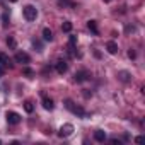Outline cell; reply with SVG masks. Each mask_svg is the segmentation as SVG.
<instances>
[{
  "label": "cell",
  "instance_id": "cell-1",
  "mask_svg": "<svg viewBox=\"0 0 145 145\" xmlns=\"http://www.w3.org/2000/svg\"><path fill=\"white\" fill-rule=\"evenodd\" d=\"M24 17H26V21H36V17H38V9L34 7V5H26L24 7Z\"/></svg>",
  "mask_w": 145,
  "mask_h": 145
},
{
  "label": "cell",
  "instance_id": "cell-2",
  "mask_svg": "<svg viewBox=\"0 0 145 145\" xmlns=\"http://www.w3.org/2000/svg\"><path fill=\"white\" fill-rule=\"evenodd\" d=\"M65 106H67V109H70L74 114H77V116H80V118H84V116H86V111H84L80 106H75L70 99H67V101H65Z\"/></svg>",
  "mask_w": 145,
  "mask_h": 145
},
{
  "label": "cell",
  "instance_id": "cell-3",
  "mask_svg": "<svg viewBox=\"0 0 145 145\" xmlns=\"http://www.w3.org/2000/svg\"><path fill=\"white\" fill-rule=\"evenodd\" d=\"M5 118H7V123L9 125H19L21 123V114L16 113V111H7Z\"/></svg>",
  "mask_w": 145,
  "mask_h": 145
},
{
  "label": "cell",
  "instance_id": "cell-4",
  "mask_svg": "<svg viewBox=\"0 0 145 145\" xmlns=\"http://www.w3.org/2000/svg\"><path fill=\"white\" fill-rule=\"evenodd\" d=\"M14 60H16L17 63H29V61H31L29 55H27V53H24V51H17V53H16V56H14Z\"/></svg>",
  "mask_w": 145,
  "mask_h": 145
},
{
  "label": "cell",
  "instance_id": "cell-5",
  "mask_svg": "<svg viewBox=\"0 0 145 145\" xmlns=\"http://www.w3.org/2000/svg\"><path fill=\"white\" fill-rule=\"evenodd\" d=\"M55 68H56V72H58L60 75H63V74H67V70H68V63L65 60H58L56 65H55Z\"/></svg>",
  "mask_w": 145,
  "mask_h": 145
},
{
  "label": "cell",
  "instance_id": "cell-6",
  "mask_svg": "<svg viewBox=\"0 0 145 145\" xmlns=\"http://www.w3.org/2000/svg\"><path fill=\"white\" fill-rule=\"evenodd\" d=\"M72 133H74V126H72L70 123H67V125H63V126L60 128V133H58V135L63 138V137H70Z\"/></svg>",
  "mask_w": 145,
  "mask_h": 145
},
{
  "label": "cell",
  "instance_id": "cell-7",
  "mask_svg": "<svg viewBox=\"0 0 145 145\" xmlns=\"http://www.w3.org/2000/svg\"><path fill=\"white\" fill-rule=\"evenodd\" d=\"M87 77H89V72L87 70H80V72L75 74V82H84Z\"/></svg>",
  "mask_w": 145,
  "mask_h": 145
},
{
  "label": "cell",
  "instance_id": "cell-8",
  "mask_svg": "<svg viewBox=\"0 0 145 145\" xmlns=\"http://www.w3.org/2000/svg\"><path fill=\"white\" fill-rule=\"evenodd\" d=\"M43 108H44V109H48V111H51V109L55 108V103H53V99L44 96V97H43Z\"/></svg>",
  "mask_w": 145,
  "mask_h": 145
},
{
  "label": "cell",
  "instance_id": "cell-9",
  "mask_svg": "<svg viewBox=\"0 0 145 145\" xmlns=\"http://www.w3.org/2000/svg\"><path fill=\"white\" fill-rule=\"evenodd\" d=\"M0 63H2L4 67H12V60L9 58V55H5V53H0Z\"/></svg>",
  "mask_w": 145,
  "mask_h": 145
},
{
  "label": "cell",
  "instance_id": "cell-10",
  "mask_svg": "<svg viewBox=\"0 0 145 145\" xmlns=\"http://www.w3.org/2000/svg\"><path fill=\"white\" fill-rule=\"evenodd\" d=\"M106 48H108V53H111V55H116V53H118V44H116L114 41H109V43L106 44Z\"/></svg>",
  "mask_w": 145,
  "mask_h": 145
},
{
  "label": "cell",
  "instance_id": "cell-11",
  "mask_svg": "<svg viewBox=\"0 0 145 145\" xmlns=\"http://www.w3.org/2000/svg\"><path fill=\"white\" fill-rule=\"evenodd\" d=\"M87 27H89V31L92 33V34H99V29H97V24H96V21H89L87 22Z\"/></svg>",
  "mask_w": 145,
  "mask_h": 145
},
{
  "label": "cell",
  "instance_id": "cell-12",
  "mask_svg": "<svg viewBox=\"0 0 145 145\" xmlns=\"http://www.w3.org/2000/svg\"><path fill=\"white\" fill-rule=\"evenodd\" d=\"M94 138H96V142H104L106 140V133L103 130H97V131H94Z\"/></svg>",
  "mask_w": 145,
  "mask_h": 145
},
{
  "label": "cell",
  "instance_id": "cell-13",
  "mask_svg": "<svg viewBox=\"0 0 145 145\" xmlns=\"http://www.w3.org/2000/svg\"><path fill=\"white\" fill-rule=\"evenodd\" d=\"M75 44H77V36H70V39H68V51L70 53H74Z\"/></svg>",
  "mask_w": 145,
  "mask_h": 145
},
{
  "label": "cell",
  "instance_id": "cell-14",
  "mask_svg": "<svg viewBox=\"0 0 145 145\" xmlns=\"http://www.w3.org/2000/svg\"><path fill=\"white\" fill-rule=\"evenodd\" d=\"M43 38H44V41H51V39H53V33H51L48 27H44V29H43Z\"/></svg>",
  "mask_w": 145,
  "mask_h": 145
},
{
  "label": "cell",
  "instance_id": "cell-15",
  "mask_svg": "<svg viewBox=\"0 0 145 145\" xmlns=\"http://www.w3.org/2000/svg\"><path fill=\"white\" fill-rule=\"evenodd\" d=\"M61 31H63V33H70V31H72V22H70V21H65V22L61 24Z\"/></svg>",
  "mask_w": 145,
  "mask_h": 145
},
{
  "label": "cell",
  "instance_id": "cell-16",
  "mask_svg": "<svg viewBox=\"0 0 145 145\" xmlns=\"http://www.w3.org/2000/svg\"><path fill=\"white\" fill-rule=\"evenodd\" d=\"M24 109H26L27 113H33V111H34V106H33V103H31V101H26V103H24Z\"/></svg>",
  "mask_w": 145,
  "mask_h": 145
},
{
  "label": "cell",
  "instance_id": "cell-17",
  "mask_svg": "<svg viewBox=\"0 0 145 145\" xmlns=\"http://www.w3.org/2000/svg\"><path fill=\"white\" fill-rule=\"evenodd\" d=\"M120 79H121L123 82H126V80L130 79V74H128V72H120Z\"/></svg>",
  "mask_w": 145,
  "mask_h": 145
},
{
  "label": "cell",
  "instance_id": "cell-18",
  "mask_svg": "<svg viewBox=\"0 0 145 145\" xmlns=\"http://www.w3.org/2000/svg\"><path fill=\"white\" fill-rule=\"evenodd\" d=\"M22 72H24V74H26V75H27V77H29V79H33V75H34V72H33V70H31V68H24V70H22Z\"/></svg>",
  "mask_w": 145,
  "mask_h": 145
},
{
  "label": "cell",
  "instance_id": "cell-19",
  "mask_svg": "<svg viewBox=\"0 0 145 145\" xmlns=\"http://www.w3.org/2000/svg\"><path fill=\"white\" fill-rule=\"evenodd\" d=\"M7 44H9L10 48H16V39H14V38H7Z\"/></svg>",
  "mask_w": 145,
  "mask_h": 145
},
{
  "label": "cell",
  "instance_id": "cell-20",
  "mask_svg": "<svg viewBox=\"0 0 145 145\" xmlns=\"http://www.w3.org/2000/svg\"><path fill=\"white\" fill-rule=\"evenodd\" d=\"M2 24H4V26L9 24V14H4V16H2Z\"/></svg>",
  "mask_w": 145,
  "mask_h": 145
},
{
  "label": "cell",
  "instance_id": "cell-21",
  "mask_svg": "<svg viewBox=\"0 0 145 145\" xmlns=\"http://www.w3.org/2000/svg\"><path fill=\"white\" fill-rule=\"evenodd\" d=\"M33 44H34V48H38V51H43V50H41V43H39V41H33Z\"/></svg>",
  "mask_w": 145,
  "mask_h": 145
},
{
  "label": "cell",
  "instance_id": "cell-22",
  "mask_svg": "<svg viewBox=\"0 0 145 145\" xmlns=\"http://www.w3.org/2000/svg\"><path fill=\"white\" fill-rule=\"evenodd\" d=\"M128 56H130V58H131V60H133V58H135V56H137V53H135V51H133V50H130V51H128Z\"/></svg>",
  "mask_w": 145,
  "mask_h": 145
},
{
  "label": "cell",
  "instance_id": "cell-23",
  "mask_svg": "<svg viewBox=\"0 0 145 145\" xmlns=\"http://www.w3.org/2000/svg\"><path fill=\"white\" fill-rule=\"evenodd\" d=\"M4 74H5V70H4V65L0 63V77H4Z\"/></svg>",
  "mask_w": 145,
  "mask_h": 145
},
{
  "label": "cell",
  "instance_id": "cell-24",
  "mask_svg": "<svg viewBox=\"0 0 145 145\" xmlns=\"http://www.w3.org/2000/svg\"><path fill=\"white\" fill-rule=\"evenodd\" d=\"M143 140H145V138H143V137H137V138H135V142H137V143H142V142H143Z\"/></svg>",
  "mask_w": 145,
  "mask_h": 145
},
{
  "label": "cell",
  "instance_id": "cell-25",
  "mask_svg": "<svg viewBox=\"0 0 145 145\" xmlns=\"http://www.w3.org/2000/svg\"><path fill=\"white\" fill-rule=\"evenodd\" d=\"M10 2H17V0H10Z\"/></svg>",
  "mask_w": 145,
  "mask_h": 145
},
{
  "label": "cell",
  "instance_id": "cell-26",
  "mask_svg": "<svg viewBox=\"0 0 145 145\" xmlns=\"http://www.w3.org/2000/svg\"><path fill=\"white\" fill-rule=\"evenodd\" d=\"M104 2H111V0H104Z\"/></svg>",
  "mask_w": 145,
  "mask_h": 145
},
{
  "label": "cell",
  "instance_id": "cell-27",
  "mask_svg": "<svg viewBox=\"0 0 145 145\" xmlns=\"http://www.w3.org/2000/svg\"><path fill=\"white\" fill-rule=\"evenodd\" d=\"M0 143H2V140H0Z\"/></svg>",
  "mask_w": 145,
  "mask_h": 145
}]
</instances>
